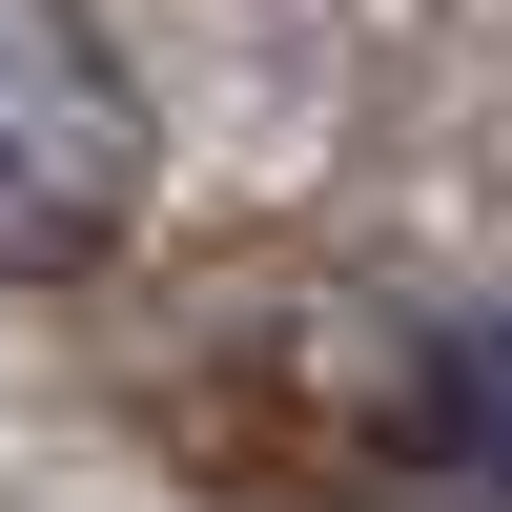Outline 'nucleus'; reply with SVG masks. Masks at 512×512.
Returning a JSON list of instances; mask_svg holds the SVG:
<instances>
[{
  "label": "nucleus",
  "instance_id": "obj_2",
  "mask_svg": "<svg viewBox=\"0 0 512 512\" xmlns=\"http://www.w3.org/2000/svg\"><path fill=\"white\" fill-rule=\"evenodd\" d=\"M431 451L512 492V308H451L431 328Z\"/></svg>",
  "mask_w": 512,
  "mask_h": 512
},
{
  "label": "nucleus",
  "instance_id": "obj_1",
  "mask_svg": "<svg viewBox=\"0 0 512 512\" xmlns=\"http://www.w3.org/2000/svg\"><path fill=\"white\" fill-rule=\"evenodd\" d=\"M144 226V82L82 0H0V267L62 287Z\"/></svg>",
  "mask_w": 512,
  "mask_h": 512
}]
</instances>
